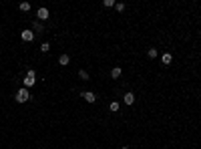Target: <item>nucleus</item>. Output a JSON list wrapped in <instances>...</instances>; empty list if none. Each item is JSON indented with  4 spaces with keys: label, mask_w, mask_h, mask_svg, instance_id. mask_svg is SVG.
<instances>
[{
    "label": "nucleus",
    "mask_w": 201,
    "mask_h": 149,
    "mask_svg": "<svg viewBox=\"0 0 201 149\" xmlns=\"http://www.w3.org/2000/svg\"><path fill=\"white\" fill-rule=\"evenodd\" d=\"M109 109H111L113 113H119V103H117V101H113V103H111V107H109Z\"/></svg>",
    "instance_id": "nucleus-11"
},
{
    "label": "nucleus",
    "mask_w": 201,
    "mask_h": 149,
    "mask_svg": "<svg viewBox=\"0 0 201 149\" xmlns=\"http://www.w3.org/2000/svg\"><path fill=\"white\" fill-rule=\"evenodd\" d=\"M157 56V48H149V59H155Z\"/></svg>",
    "instance_id": "nucleus-14"
},
{
    "label": "nucleus",
    "mask_w": 201,
    "mask_h": 149,
    "mask_svg": "<svg viewBox=\"0 0 201 149\" xmlns=\"http://www.w3.org/2000/svg\"><path fill=\"white\" fill-rule=\"evenodd\" d=\"M79 74H80V79H85V81H88V73H87V71H79Z\"/></svg>",
    "instance_id": "nucleus-15"
},
{
    "label": "nucleus",
    "mask_w": 201,
    "mask_h": 149,
    "mask_svg": "<svg viewBox=\"0 0 201 149\" xmlns=\"http://www.w3.org/2000/svg\"><path fill=\"white\" fill-rule=\"evenodd\" d=\"M20 36H22V41H24V42H30L34 38V30H22Z\"/></svg>",
    "instance_id": "nucleus-3"
},
{
    "label": "nucleus",
    "mask_w": 201,
    "mask_h": 149,
    "mask_svg": "<svg viewBox=\"0 0 201 149\" xmlns=\"http://www.w3.org/2000/svg\"><path fill=\"white\" fill-rule=\"evenodd\" d=\"M16 103H26L28 99H30V93H28V89H20L18 93H16Z\"/></svg>",
    "instance_id": "nucleus-2"
},
{
    "label": "nucleus",
    "mask_w": 201,
    "mask_h": 149,
    "mask_svg": "<svg viewBox=\"0 0 201 149\" xmlns=\"http://www.w3.org/2000/svg\"><path fill=\"white\" fill-rule=\"evenodd\" d=\"M42 28H44V26H42L40 22H36V20H34V32H42Z\"/></svg>",
    "instance_id": "nucleus-13"
},
{
    "label": "nucleus",
    "mask_w": 201,
    "mask_h": 149,
    "mask_svg": "<svg viewBox=\"0 0 201 149\" xmlns=\"http://www.w3.org/2000/svg\"><path fill=\"white\" fill-rule=\"evenodd\" d=\"M34 85H36V73L30 68L26 73V79H24V89H30V87H34Z\"/></svg>",
    "instance_id": "nucleus-1"
},
{
    "label": "nucleus",
    "mask_w": 201,
    "mask_h": 149,
    "mask_svg": "<svg viewBox=\"0 0 201 149\" xmlns=\"http://www.w3.org/2000/svg\"><path fill=\"white\" fill-rule=\"evenodd\" d=\"M123 101H125V105H133V103H135V95H133V93H127Z\"/></svg>",
    "instance_id": "nucleus-7"
},
{
    "label": "nucleus",
    "mask_w": 201,
    "mask_h": 149,
    "mask_svg": "<svg viewBox=\"0 0 201 149\" xmlns=\"http://www.w3.org/2000/svg\"><path fill=\"white\" fill-rule=\"evenodd\" d=\"M40 50H42V53H48V50H50V44H48V42H42V44H40Z\"/></svg>",
    "instance_id": "nucleus-12"
},
{
    "label": "nucleus",
    "mask_w": 201,
    "mask_h": 149,
    "mask_svg": "<svg viewBox=\"0 0 201 149\" xmlns=\"http://www.w3.org/2000/svg\"><path fill=\"white\" fill-rule=\"evenodd\" d=\"M68 61H70V59H68V54H60V56H58V65H62V67H67Z\"/></svg>",
    "instance_id": "nucleus-8"
},
{
    "label": "nucleus",
    "mask_w": 201,
    "mask_h": 149,
    "mask_svg": "<svg viewBox=\"0 0 201 149\" xmlns=\"http://www.w3.org/2000/svg\"><path fill=\"white\" fill-rule=\"evenodd\" d=\"M121 73H123V71H121V67H115L113 71H111V77H113V79H119Z\"/></svg>",
    "instance_id": "nucleus-9"
},
{
    "label": "nucleus",
    "mask_w": 201,
    "mask_h": 149,
    "mask_svg": "<svg viewBox=\"0 0 201 149\" xmlns=\"http://www.w3.org/2000/svg\"><path fill=\"white\" fill-rule=\"evenodd\" d=\"M121 149H129V147H121Z\"/></svg>",
    "instance_id": "nucleus-17"
},
{
    "label": "nucleus",
    "mask_w": 201,
    "mask_h": 149,
    "mask_svg": "<svg viewBox=\"0 0 201 149\" xmlns=\"http://www.w3.org/2000/svg\"><path fill=\"white\" fill-rule=\"evenodd\" d=\"M115 6H117V10H119V12H123V10H125V4H123V2H119V4H115Z\"/></svg>",
    "instance_id": "nucleus-16"
},
{
    "label": "nucleus",
    "mask_w": 201,
    "mask_h": 149,
    "mask_svg": "<svg viewBox=\"0 0 201 149\" xmlns=\"http://www.w3.org/2000/svg\"><path fill=\"white\" fill-rule=\"evenodd\" d=\"M38 18L40 20H46L48 18V8H38Z\"/></svg>",
    "instance_id": "nucleus-6"
},
{
    "label": "nucleus",
    "mask_w": 201,
    "mask_h": 149,
    "mask_svg": "<svg viewBox=\"0 0 201 149\" xmlns=\"http://www.w3.org/2000/svg\"><path fill=\"white\" fill-rule=\"evenodd\" d=\"M171 61H173V56H171L169 53H163V56H161V62H163V65H171Z\"/></svg>",
    "instance_id": "nucleus-5"
},
{
    "label": "nucleus",
    "mask_w": 201,
    "mask_h": 149,
    "mask_svg": "<svg viewBox=\"0 0 201 149\" xmlns=\"http://www.w3.org/2000/svg\"><path fill=\"white\" fill-rule=\"evenodd\" d=\"M20 10H22V12H28V10H30V4H28V2H20Z\"/></svg>",
    "instance_id": "nucleus-10"
},
{
    "label": "nucleus",
    "mask_w": 201,
    "mask_h": 149,
    "mask_svg": "<svg viewBox=\"0 0 201 149\" xmlns=\"http://www.w3.org/2000/svg\"><path fill=\"white\" fill-rule=\"evenodd\" d=\"M82 97H85V101H87V103H94V101H97V95H94L93 91H87V93H82Z\"/></svg>",
    "instance_id": "nucleus-4"
}]
</instances>
